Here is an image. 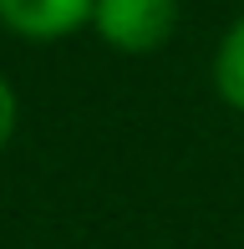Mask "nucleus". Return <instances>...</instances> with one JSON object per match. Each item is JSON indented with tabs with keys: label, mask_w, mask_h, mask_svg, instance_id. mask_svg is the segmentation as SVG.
I'll use <instances>...</instances> for the list:
<instances>
[{
	"label": "nucleus",
	"mask_w": 244,
	"mask_h": 249,
	"mask_svg": "<svg viewBox=\"0 0 244 249\" xmlns=\"http://www.w3.org/2000/svg\"><path fill=\"white\" fill-rule=\"evenodd\" d=\"M92 36L117 56H153L178 36V0H97Z\"/></svg>",
	"instance_id": "1"
},
{
	"label": "nucleus",
	"mask_w": 244,
	"mask_h": 249,
	"mask_svg": "<svg viewBox=\"0 0 244 249\" xmlns=\"http://www.w3.org/2000/svg\"><path fill=\"white\" fill-rule=\"evenodd\" d=\"M97 0H0V31L26 46H56L76 31H92Z\"/></svg>",
	"instance_id": "2"
},
{
	"label": "nucleus",
	"mask_w": 244,
	"mask_h": 249,
	"mask_svg": "<svg viewBox=\"0 0 244 249\" xmlns=\"http://www.w3.org/2000/svg\"><path fill=\"white\" fill-rule=\"evenodd\" d=\"M214 92L229 112L244 117V10L224 26V36L214 46Z\"/></svg>",
	"instance_id": "3"
},
{
	"label": "nucleus",
	"mask_w": 244,
	"mask_h": 249,
	"mask_svg": "<svg viewBox=\"0 0 244 249\" xmlns=\"http://www.w3.org/2000/svg\"><path fill=\"white\" fill-rule=\"evenodd\" d=\"M16 127H20V97H16V87H10V76L0 71V153L10 148Z\"/></svg>",
	"instance_id": "4"
}]
</instances>
